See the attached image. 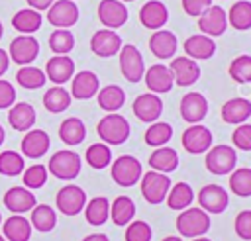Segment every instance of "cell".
<instances>
[{
  "instance_id": "cell-1",
  "label": "cell",
  "mask_w": 251,
  "mask_h": 241,
  "mask_svg": "<svg viewBox=\"0 0 251 241\" xmlns=\"http://www.w3.org/2000/svg\"><path fill=\"white\" fill-rule=\"evenodd\" d=\"M96 133L100 135L102 143H106V145H122V143L127 141V137L131 133V127H129V121L124 116L114 112V114H106L98 121Z\"/></svg>"
},
{
  "instance_id": "cell-2",
  "label": "cell",
  "mask_w": 251,
  "mask_h": 241,
  "mask_svg": "<svg viewBox=\"0 0 251 241\" xmlns=\"http://www.w3.org/2000/svg\"><path fill=\"white\" fill-rule=\"evenodd\" d=\"M176 229L182 237H202L210 229V214L202 208H186L176 217Z\"/></svg>"
},
{
  "instance_id": "cell-3",
  "label": "cell",
  "mask_w": 251,
  "mask_h": 241,
  "mask_svg": "<svg viewBox=\"0 0 251 241\" xmlns=\"http://www.w3.org/2000/svg\"><path fill=\"white\" fill-rule=\"evenodd\" d=\"M49 172L59 178V180H73L80 174V169H82V159L78 153L75 151H55L49 159V165H47Z\"/></svg>"
},
{
  "instance_id": "cell-4",
  "label": "cell",
  "mask_w": 251,
  "mask_h": 241,
  "mask_svg": "<svg viewBox=\"0 0 251 241\" xmlns=\"http://www.w3.org/2000/svg\"><path fill=\"white\" fill-rule=\"evenodd\" d=\"M235 165L237 153L229 145H212L206 151V169L216 176L229 174L231 170H235Z\"/></svg>"
},
{
  "instance_id": "cell-5",
  "label": "cell",
  "mask_w": 251,
  "mask_h": 241,
  "mask_svg": "<svg viewBox=\"0 0 251 241\" xmlns=\"http://www.w3.org/2000/svg\"><path fill=\"white\" fill-rule=\"evenodd\" d=\"M110 174H112V180L118 184V186H133L135 182L141 180V163L133 157V155H120L114 163H112V169H110Z\"/></svg>"
},
{
  "instance_id": "cell-6",
  "label": "cell",
  "mask_w": 251,
  "mask_h": 241,
  "mask_svg": "<svg viewBox=\"0 0 251 241\" xmlns=\"http://www.w3.org/2000/svg\"><path fill=\"white\" fill-rule=\"evenodd\" d=\"M171 190V178L163 172L149 170L141 174V196L145 198L147 204H161L165 202L167 194Z\"/></svg>"
},
{
  "instance_id": "cell-7",
  "label": "cell",
  "mask_w": 251,
  "mask_h": 241,
  "mask_svg": "<svg viewBox=\"0 0 251 241\" xmlns=\"http://www.w3.org/2000/svg\"><path fill=\"white\" fill-rule=\"evenodd\" d=\"M118 59H120V71H122V74H124L126 80L139 82L143 78V74H145V63H143V57H141L139 49L133 43L122 45V49L118 53Z\"/></svg>"
},
{
  "instance_id": "cell-8",
  "label": "cell",
  "mask_w": 251,
  "mask_h": 241,
  "mask_svg": "<svg viewBox=\"0 0 251 241\" xmlns=\"http://www.w3.org/2000/svg\"><path fill=\"white\" fill-rule=\"evenodd\" d=\"M57 210L65 216H76L86 206V192L76 184H65L55 196Z\"/></svg>"
},
{
  "instance_id": "cell-9",
  "label": "cell",
  "mask_w": 251,
  "mask_h": 241,
  "mask_svg": "<svg viewBox=\"0 0 251 241\" xmlns=\"http://www.w3.org/2000/svg\"><path fill=\"white\" fill-rule=\"evenodd\" d=\"M47 22L55 29H69L78 22V6L75 0H55L47 10Z\"/></svg>"
},
{
  "instance_id": "cell-10",
  "label": "cell",
  "mask_w": 251,
  "mask_h": 241,
  "mask_svg": "<svg viewBox=\"0 0 251 241\" xmlns=\"http://www.w3.org/2000/svg\"><path fill=\"white\" fill-rule=\"evenodd\" d=\"M10 59L20 67L31 65L39 57V41L33 35H18L10 41Z\"/></svg>"
},
{
  "instance_id": "cell-11",
  "label": "cell",
  "mask_w": 251,
  "mask_h": 241,
  "mask_svg": "<svg viewBox=\"0 0 251 241\" xmlns=\"http://www.w3.org/2000/svg\"><path fill=\"white\" fill-rule=\"evenodd\" d=\"M212 131L202 125V123H192L182 131V147L184 151H188L190 155H200L206 153L212 147Z\"/></svg>"
},
{
  "instance_id": "cell-12",
  "label": "cell",
  "mask_w": 251,
  "mask_h": 241,
  "mask_svg": "<svg viewBox=\"0 0 251 241\" xmlns=\"http://www.w3.org/2000/svg\"><path fill=\"white\" fill-rule=\"evenodd\" d=\"M122 49V37L118 35V31L114 29H98L94 31V35L90 37V51L96 55V57H102V59H110L114 55H118Z\"/></svg>"
},
{
  "instance_id": "cell-13",
  "label": "cell",
  "mask_w": 251,
  "mask_h": 241,
  "mask_svg": "<svg viewBox=\"0 0 251 241\" xmlns=\"http://www.w3.org/2000/svg\"><path fill=\"white\" fill-rule=\"evenodd\" d=\"M198 204L208 214H222L229 204L227 190L220 184H206L198 190Z\"/></svg>"
},
{
  "instance_id": "cell-14",
  "label": "cell",
  "mask_w": 251,
  "mask_h": 241,
  "mask_svg": "<svg viewBox=\"0 0 251 241\" xmlns=\"http://www.w3.org/2000/svg\"><path fill=\"white\" fill-rule=\"evenodd\" d=\"M135 118L139 121H145V123H153L161 118L163 114V100L159 98V94H153V92H145V94H139L135 100H133V106H131Z\"/></svg>"
},
{
  "instance_id": "cell-15",
  "label": "cell",
  "mask_w": 251,
  "mask_h": 241,
  "mask_svg": "<svg viewBox=\"0 0 251 241\" xmlns=\"http://www.w3.org/2000/svg\"><path fill=\"white\" fill-rule=\"evenodd\" d=\"M127 18H129L127 8L120 0H102L98 4V20L108 29H114V31L120 29L122 25H126Z\"/></svg>"
},
{
  "instance_id": "cell-16",
  "label": "cell",
  "mask_w": 251,
  "mask_h": 241,
  "mask_svg": "<svg viewBox=\"0 0 251 241\" xmlns=\"http://www.w3.org/2000/svg\"><path fill=\"white\" fill-rule=\"evenodd\" d=\"M198 27L208 37H220L227 29V14L222 6H210L202 16H198Z\"/></svg>"
},
{
  "instance_id": "cell-17",
  "label": "cell",
  "mask_w": 251,
  "mask_h": 241,
  "mask_svg": "<svg viewBox=\"0 0 251 241\" xmlns=\"http://www.w3.org/2000/svg\"><path fill=\"white\" fill-rule=\"evenodd\" d=\"M180 116L184 121L200 123L208 116V100L200 92H186L180 100Z\"/></svg>"
},
{
  "instance_id": "cell-18",
  "label": "cell",
  "mask_w": 251,
  "mask_h": 241,
  "mask_svg": "<svg viewBox=\"0 0 251 241\" xmlns=\"http://www.w3.org/2000/svg\"><path fill=\"white\" fill-rule=\"evenodd\" d=\"M175 84L186 88L192 86L198 78H200V67L196 65V61H192L190 57H173L171 65H169Z\"/></svg>"
},
{
  "instance_id": "cell-19",
  "label": "cell",
  "mask_w": 251,
  "mask_h": 241,
  "mask_svg": "<svg viewBox=\"0 0 251 241\" xmlns=\"http://www.w3.org/2000/svg\"><path fill=\"white\" fill-rule=\"evenodd\" d=\"M143 80H145L149 92H153V94H167V92H171V88L175 84L171 69L167 65H161V63L145 69Z\"/></svg>"
},
{
  "instance_id": "cell-20",
  "label": "cell",
  "mask_w": 251,
  "mask_h": 241,
  "mask_svg": "<svg viewBox=\"0 0 251 241\" xmlns=\"http://www.w3.org/2000/svg\"><path fill=\"white\" fill-rule=\"evenodd\" d=\"M45 76L55 84L61 86L75 76V61L67 55H55L45 65Z\"/></svg>"
},
{
  "instance_id": "cell-21",
  "label": "cell",
  "mask_w": 251,
  "mask_h": 241,
  "mask_svg": "<svg viewBox=\"0 0 251 241\" xmlns=\"http://www.w3.org/2000/svg\"><path fill=\"white\" fill-rule=\"evenodd\" d=\"M167 20H169V10H167V6L161 0H149L139 10V22H141V25L147 27V29H151V31L163 29V25L167 24Z\"/></svg>"
},
{
  "instance_id": "cell-22",
  "label": "cell",
  "mask_w": 251,
  "mask_h": 241,
  "mask_svg": "<svg viewBox=\"0 0 251 241\" xmlns=\"http://www.w3.org/2000/svg\"><path fill=\"white\" fill-rule=\"evenodd\" d=\"M100 90V80L92 71H80L75 72L71 80V98L75 100H88L96 96Z\"/></svg>"
},
{
  "instance_id": "cell-23",
  "label": "cell",
  "mask_w": 251,
  "mask_h": 241,
  "mask_svg": "<svg viewBox=\"0 0 251 241\" xmlns=\"http://www.w3.org/2000/svg\"><path fill=\"white\" fill-rule=\"evenodd\" d=\"M149 49L151 53L161 59V61H167V59H173L176 49H178V41H176V35L169 29H157L153 31V35L149 37Z\"/></svg>"
},
{
  "instance_id": "cell-24",
  "label": "cell",
  "mask_w": 251,
  "mask_h": 241,
  "mask_svg": "<svg viewBox=\"0 0 251 241\" xmlns=\"http://www.w3.org/2000/svg\"><path fill=\"white\" fill-rule=\"evenodd\" d=\"M35 196L29 188L25 186H12L8 188V192L4 194V206L12 212V214H25L31 212L35 208Z\"/></svg>"
},
{
  "instance_id": "cell-25",
  "label": "cell",
  "mask_w": 251,
  "mask_h": 241,
  "mask_svg": "<svg viewBox=\"0 0 251 241\" xmlns=\"http://www.w3.org/2000/svg\"><path fill=\"white\" fill-rule=\"evenodd\" d=\"M49 135L43 129H29L22 139V155L27 159H39L49 151Z\"/></svg>"
},
{
  "instance_id": "cell-26",
  "label": "cell",
  "mask_w": 251,
  "mask_h": 241,
  "mask_svg": "<svg viewBox=\"0 0 251 241\" xmlns=\"http://www.w3.org/2000/svg\"><path fill=\"white\" fill-rule=\"evenodd\" d=\"M184 53L186 57H190L192 61H202V59H210L216 53V41L204 33L198 35H190L184 41Z\"/></svg>"
},
{
  "instance_id": "cell-27",
  "label": "cell",
  "mask_w": 251,
  "mask_h": 241,
  "mask_svg": "<svg viewBox=\"0 0 251 241\" xmlns=\"http://www.w3.org/2000/svg\"><path fill=\"white\" fill-rule=\"evenodd\" d=\"M8 123L16 131H29L35 123V108L27 102H18L8 112Z\"/></svg>"
},
{
  "instance_id": "cell-28",
  "label": "cell",
  "mask_w": 251,
  "mask_h": 241,
  "mask_svg": "<svg viewBox=\"0 0 251 241\" xmlns=\"http://www.w3.org/2000/svg\"><path fill=\"white\" fill-rule=\"evenodd\" d=\"M251 118V102L247 98H231L224 102L222 106V120L226 123H245V120Z\"/></svg>"
},
{
  "instance_id": "cell-29",
  "label": "cell",
  "mask_w": 251,
  "mask_h": 241,
  "mask_svg": "<svg viewBox=\"0 0 251 241\" xmlns=\"http://www.w3.org/2000/svg\"><path fill=\"white\" fill-rule=\"evenodd\" d=\"M31 229L29 219H25L22 214H14L2 223V235L6 241H29Z\"/></svg>"
},
{
  "instance_id": "cell-30",
  "label": "cell",
  "mask_w": 251,
  "mask_h": 241,
  "mask_svg": "<svg viewBox=\"0 0 251 241\" xmlns=\"http://www.w3.org/2000/svg\"><path fill=\"white\" fill-rule=\"evenodd\" d=\"M149 167L151 170L169 174L178 167V153L171 147H157L151 155H149Z\"/></svg>"
},
{
  "instance_id": "cell-31",
  "label": "cell",
  "mask_w": 251,
  "mask_h": 241,
  "mask_svg": "<svg viewBox=\"0 0 251 241\" xmlns=\"http://www.w3.org/2000/svg\"><path fill=\"white\" fill-rule=\"evenodd\" d=\"M96 102H98V106L102 110H106L108 114H114V112H118L126 104V92L118 84H108V86L98 90Z\"/></svg>"
},
{
  "instance_id": "cell-32",
  "label": "cell",
  "mask_w": 251,
  "mask_h": 241,
  "mask_svg": "<svg viewBox=\"0 0 251 241\" xmlns=\"http://www.w3.org/2000/svg\"><path fill=\"white\" fill-rule=\"evenodd\" d=\"M41 14L33 8H24L18 10L12 18V25L16 31H20V35H31L41 27Z\"/></svg>"
},
{
  "instance_id": "cell-33",
  "label": "cell",
  "mask_w": 251,
  "mask_h": 241,
  "mask_svg": "<svg viewBox=\"0 0 251 241\" xmlns=\"http://www.w3.org/2000/svg\"><path fill=\"white\" fill-rule=\"evenodd\" d=\"M59 137L63 143H67L71 147L80 145L86 137V125L82 123L80 118H67L59 125Z\"/></svg>"
},
{
  "instance_id": "cell-34",
  "label": "cell",
  "mask_w": 251,
  "mask_h": 241,
  "mask_svg": "<svg viewBox=\"0 0 251 241\" xmlns=\"http://www.w3.org/2000/svg\"><path fill=\"white\" fill-rule=\"evenodd\" d=\"M165 200H167V206L171 210L182 212V210L190 208V204L194 200V190H192V186L188 182H176L175 186H171V190H169Z\"/></svg>"
},
{
  "instance_id": "cell-35",
  "label": "cell",
  "mask_w": 251,
  "mask_h": 241,
  "mask_svg": "<svg viewBox=\"0 0 251 241\" xmlns=\"http://www.w3.org/2000/svg\"><path fill=\"white\" fill-rule=\"evenodd\" d=\"M133 216H135V204L129 196H118L112 204H110V217L116 225L124 227L127 223L133 221Z\"/></svg>"
},
{
  "instance_id": "cell-36",
  "label": "cell",
  "mask_w": 251,
  "mask_h": 241,
  "mask_svg": "<svg viewBox=\"0 0 251 241\" xmlns=\"http://www.w3.org/2000/svg\"><path fill=\"white\" fill-rule=\"evenodd\" d=\"M84 217L94 227L104 225L108 221V217H110V202H108V198L96 196L90 202H86V206H84Z\"/></svg>"
},
{
  "instance_id": "cell-37",
  "label": "cell",
  "mask_w": 251,
  "mask_h": 241,
  "mask_svg": "<svg viewBox=\"0 0 251 241\" xmlns=\"http://www.w3.org/2000/svg\"><path fill=\"white\" fill-rule=\"evenodd\" d=\"M29 223H31L33 229H37L41 233H47V231L55 229V225H57V214L47 204H35V208L31 210Z\"/></svg>"
},
{
  "instance_id": "cell-38",
  "label": "cell",
  "mask_w": 251,
  "mask_h": 241,
  "mask_svg": "<svg viewBox=\"0 0 251 241\" xmlns=\"http://www.w3.org/2000/svg\"><path fill=\"white\" fill-rule=\"evenodd\" d=\"M43 106L51 114H61L71 106V92L67 88H63V86H55L53 84V88H49L43 94Z\"/></svg>"
},
{
  "instance_id": "cell-39",
  "label": "cell",
  "mask_w": 251,
  "mask_h": 241,
  "mask_svg": "<svg viewBox=\"0 0 251 241\" xmlns=\"http://www.w3.org/2000/svg\"><path fill=\"white\" fill-rule=\"evenodd\" d=\"M227 22L233 29L237 31H247L251 29V2L249 0H239L235 2L229 12H227Z\"/></svg>"
},
{
  "instance_id": "cell-40",
  "label": "cell",
  "mask_w": 251,
  "mask_h": 241,
  "mask_svg": "<svg viewBox=\"0 0 251 241\" xmlns=\"http://www.w3.org/2000/svg\"><path fill=\"white\" fill-rule=\"evenodd\" d=\"M145 143L149 147H165L173 139V125L167 121H153L145 131Z\"/></svg>"
},
{
  "instance_id": "cell-41",
  "label": "cell",
  "mask_w": 251,
  "mask_h": 241,
  "mask_svg": "<svg viewBox=\"0 0 251 241\" xmlns=\"http://www.w3.org/2000/svg\"><path fill=\"white\" fill-rule=\"evenodd\" d=\"M45 80H47L45 71H41L39 67H33V65H25L16 72V82L22 88H27V90L41 88L45 84Z\"/></svg>"
},
{
  "instance_id": "cell-42",
  "label": "cell",
  "mask_w": 251,
  "mask_h": 241,
  "mask_svg": "<svg viewBox=\"0 0 251 241\" xmlns=\"http://www.w3.org/2000/svg\"><path fill=\"white\" fill-rule=\"evenodd\" d=\"M229 188L235 196L249 198L251 196V169L241 167L229 172Z\"/></svg>"
},
{
  "instance_id": "cell-43",
  "label": "cell",
  "mask_w": 251,
  "mask_h": 241,
  "mask_svg": "<svg viewBox=\"0 0 251 241\" xmlns=\"http://www.w3.org/2000/svg\"><path fill=\"white\" fill-rule=\"evenodd\" d=\"M86 163L92 167V169H96V170H100V169H106L110 163H112V151H110V147L106 145V143H92L88 149H86Z\"/></svg>"
},
{
  "instance_id": "cell-44",
  "label": "cell",
  "mask_w": 251,
  "mask_h": 241,
  "mask_svg": "<svg viewBox=\"0 0 251 241\" xmlns=\"http://www.w3.org/2000/svg\"><path fill=\"white\" fill-rule=\"evenodd\" d=\"M24 155L16 151H2L0 153V174L4 176H18L24 172Z\"/></svg>"
},
{
  "instance_id": "cell-45",
  "label": "cell",
  "mask_w": 251,
  "mask_h": 241,
  "mask_svg": "<svg viewBox=\"0 0 251 241\" xmlns=\"http://www.w3.org/2000/svg\"><path fill=\"white\" fill-rule=\"evenodd\" d=\"M231 80L239 82V84H247L251 82V55H239L229 63L227 69Z\"/></svg>"
},
{
  "instance_id": "cell-46",
  "label": "cell",
  "mask_w": 251,
  "mask_h": 241,
  "mask_svg": "<svg viewBox=\"0 0 251 241\" xmlns=\"http://www.w3.org/2000/svg\"><path fill=\"white\" fill-rule=\"evenodd\" d=\"M75 47V35L69 29H55L49 35V49L55 55H67Z\"/></svg>"
},
{
  "instance_id": "cell-47",
  "label": "cell",
  "mask_w": 251,
  "mask_h": 241,
  "mask_svg": "<svg viewBox=\"0 0 251 241\" xmlns=\"http://www.w3.org/2000/svg\"><path fill=\"white\" fill-rule=\"evenodd\" d=\"M47 182V167L43 165H31L24 170V186L33 190V188H41Z\"/></svg>"
},
{
  "instance_id": "cell-48",
  "label": "cell",
  "mask_w": 251,
  "mask_h": 241,
  "mask_svg": "<svg viewBox=\"0 0 251 241\" xmlns=\"http://www.w3.org/2000/svg\"><path fill=\"white\" fill-rule=\"evenodd\" d=\"M151 237H153V231H151V225L147 221L135 219V221L127 223L126 241H151Z\"/></svg>"
},
{
  "instance_id": "cell-49",
  "label": "cell",
  "mask_w": 251,
  "mask_h": 241,
  "mask_svg": "<svg viewBox=\"0 0 251 241\" xmlns=\"http://www.w3.org/2000/svg\"><path fill=\"white\" fill-rule=\"evenodd\" d=\"M231 141L239 151H251V123H239L231 133Z\"/></svg>"
},
{
  "instance_id": "cell-50",
  "label": "cell",
  "mask_w": 251,
  "mask_h": 241,
  "mask_svg": "<svg viewBox=\"0 0 251 241\" xmlns=\"http://www.w3.org/2000/svg\"><path fill=\"white\" fill-rule=\"evenodd\" d=\"M235 233L237 237H241L243 241H251V210H243L237 214L235 217Z\"/></svg>"
},
{
  "instance_id": "cell-51",
  "label": "cell",
  "mask_w": 251,
  "mask_h": 241,
  "mask_svg": "<svg viewBox=\"0 0 251 241\" xmlns=\"http://www.w3.org/2000/svg\"><path fill=\"white\" fill-rule=\"evenodd\" d=\"M14 104H16V88L8 80L0 78V110H8Z\"/></svg>"
},
{
  "instance_id": "cell-52",
  "label": "cell",
  "mask_w": 251,
  "mask_h": 241,
  "mask_svg": "<svg viewBox=\"0 0 251 241\" xmlns=\"http://www.w3.org/2000/svg\"><path fill=\"white\" fill-rule=\"evenodd\" d=\"M210 6H212V0H182V10L192 18L202 16Z\"/></svg>"
},
{
  "instance_id": "cell-53",
  "label": "cell",
  "mask_w": 251,
  "mask_h": 241,
  "mask_svg": "<svg viewBox=\"0 0 251 241\" xmlns=\"http://www.w3.org/2000/svg\"><path fill=\"white\" fill-rule=\"evenodd\" d=\"M55 0H27V6L33 8V10H37V12H41V10H49V6Z\"/></svg>"
},
{
  "instance_id": "cell-54",
  "label": "cell",
  "mask_w": 251,
  "mask_h": 241,
  "mask_svg": "<svg viewBox=\"0 0 251 241\" xmlns=\"http://www.w3.org/2000/svg\"><path fill=\"white\" fill-rule=\"evenodd\" d=\"M8 67H10V55L6 49H0V78L8 71Z\"/></svg>"
},
{
  "instance_id": "cell-55",
  "label": "cell",
  "mask_w": 251,
  "mask_h": 241,
  "mask_svg": "<svg viewBox=\"0 0 251 241\" xmlns=\"http://www.w3.org/2000/svg\"><path fill=\"white\" fill-rule=\"evenodd\" d=\"M82 241H110V239H108V235H104V233H90V235H86Z\"/></svg>"
},
{
  "instance_id": "cell-56",
  "label": "cell",
  "mask_w": 251,
  "mask_h": 241,
  "mask_svg": "<svg viewBox=\"0 0 251 241\" xmlns=\"http://www.w3.org/2000/svg\"><path fill=\"white\" fill-rule=\"evenodd\" d=\"M161 241H182V237H178V235H169V237H165V239H161Z\"/></svg>"
},
{
  "instance_id": "cell-57",
  "label": "cell",
  "mask_w": 251,
  "mask_h": 241,
  "mask_svg": "<svg viewBox=\"0 0 251 241\" xmlns=\"http://www.w3.org/2000/svg\"><path fill=\"white\" fill-rule=\"evenodd\" d=\"M4 139H6V131H4V127H2V123H0V147H2Z\"/></svg>"
},
{
  "instance_id": "cell-58",
  "label": "cell",
  "mask_w": 251,
  "mask_h": 241,
  "mask_svg": "<svg viewBox=\"0 0 251 241\" xmlns=\"http://www.w3.org/2000/svg\"><path fill=\"white\" fill-rule=\"evenodd\" d=\"M190 241H212V239H208V237L202 235V237H194V239H190Z\"/></svg>"
},
{
  "instance_id": "cell-59",
  "label": "cell",
  "mask_w": 251,
  "mask_h": 241,
  "mask_svg": "<svg viewBox=\"0 0 251 241\" xmlns=\"http://www.w3.org/2000/svg\"><path fill=\"white\" fill-rule=\"evenodd\" d=\"M2 35H4V25H2V22H0V39H2Z\"/></svg>"
},
{
  "instance_id": "cell-60",
  "label": "cell",
  "mask_w": 251,
  "mask_h": 241,
  "mask_svg": "<svg viewBox=\"0 0 251 241\" xmlns=\"http://www.w3.org/2000/svg\"><path fill=\"white\" fill-rule=\"evenodd\" d=\"M0 241H6V237H4V235H0Z\"/></svg>"
},
{
  "instance_id": "cell-61",
  "label": "cell",
  "mask_w": 251,
  "mask_h": 241,
  "mask_svg": "<svg viewBox=\"0 0 251 241\" xmlns=\"http://www.w3.org/2000/svg\"><path fill=\"white\" fill-rule=\"evenodd\" d=\"M120 2H133V0H120Z\"/></svg>"
},
{
  "instance_id": "cell-62",
  "label": "cell",
  "mask_w": 251,
  "mask_h": 241,
  "mask_svg": "<svg viewBox=\"0 0 251 241\" xmlns=\"http://www.w3.org/2000/svg\"><path fill=\"white\" fill-rule=\"evenodd\" d=\"M0 223H2V214H0Z\"/></svg>"
}]
</instances>
